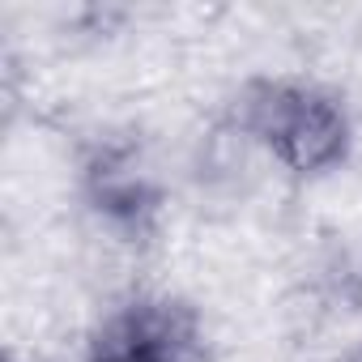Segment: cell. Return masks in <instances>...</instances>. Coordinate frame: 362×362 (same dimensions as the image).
<instances>
[{"mask_svg":"<svg viewBox=\"0 0 362 362\" xmlns=\"http://www.w3.org/2000/svg\"><path fill=\"white\" fill-rule=\"evenodd\" d=\"M239 128L290 175H328L349 158L354 124L345 103L298 77H256L235 103Z\"/></svg>","mask_w":362,"mask_h":362,"instance_id":"6da1fadb","label":"cell"},{"mask_svg":"<svg viewBox=\"0 0 362 362\" xmlns=\"http://www.w3.org/2000/svg\"><path fill=\"white\" fill-rule=\"evenodd\" d=\"M184 337V324L166 303H136L98 332L86 362H179Z\"/></svg>","mask_w":362,"mask_h":362,"instance_id":"7a4b0ae2","label":"cell"}]
</instances>
